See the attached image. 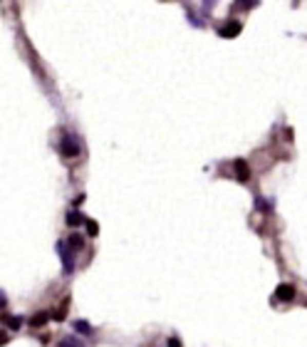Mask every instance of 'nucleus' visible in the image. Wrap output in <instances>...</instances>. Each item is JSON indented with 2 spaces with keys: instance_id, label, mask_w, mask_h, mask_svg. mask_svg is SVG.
<instances>
[{
  "instance_id": "39448f33",
  "label": "nucleus",
  "mask_w": 307,
  "mask_h": 347,
  "mask_svg": "<svg viewBox=\"0 0 307 347\" xmlns=\"http://www.w3.org/2000/svg\"><path fill=\"white\" fill-rule=\"evenodd\" d=\"M60 250H62V263H65V270L72 273V268H74V263H72V250L67 248V246H60Z\"/></svg>"
},
{
  "instance_id": "7ed1b4c3",
  "label": "nucleus",
  "mask_w": 307,
  "mask_h": 347,
  "mask_svg": "<svg viewBox=\"0 0 307 347\" xmlns=\"http://www.w3.org/2000/svg\"><path fill=\"white\" fill-rule=\"evenodd\" d=\"M233 169H236V176H238V181H245L251 179V169H248V164L243 161V159H236V164H233Z\"/></svg>"
},
{
  "instance_id": "9d476101",
  "label": "nucleus",
  "mask_w": 307,
  "mask_h": 347,
  "mask_svg": "<svg viewBox=\"0 0 307 347\" xmlns=\"http://www.w3.org/2000/svg\"><path fill=\"white\" fill-rule=\"evenodd\" d=\"M70 248L72 250H82L84 248V238L82 236H72L70 238Z\"/></svg>"
},
{
  "instance_id": "1a4fd4ad",
  "label": "nucleus",
  "mask_w": 307,
  "mask_h": 347,
  "mask_svg": "<svg viewBox=\"0 0 307 347\" xmlns=\"http://www.w3.org/2000/svg\"><path fill=\"white\" fill-rule=\"evenodd\" d=\"M45 322H47V313H37L35 318L30 320V325H32V327H40V325H45Z\"/></svg>"
},
{
  "instance_id": "f257e3e1",
  "label": "nucleus",
  "mask_w": 307,
  "mask_h": 347,
  "mask_svg": "<svg viewBox=\"0 0 307 347\" xmlns=\"http://www.w3.org/2000/svg\"><path fill=\"white\" fill-rule=\"evenodd\" d=\"M60 152H62V156H67V159H74V156H80V144H77L72 137H62V141H60Z\"/></svg>"
},
{
  "instance_id": "6e6552de",
  "label": "nucleus",
  "mask_w": 307,
  "mask_h": 347,
  "mask_svg": "<svg viewBox=\"0 0 307 347\" xmlns=\"http://www.w3.org/2000/svg\"><path fill=\"white\" fill-rule=\"evenodd\" d=\"M57 347H84L77 337H65V340H60V345Z\"/></svg>"
},
{
  "instance_id": "423d86ee",
  "label": "nucleus",
  "mask_w": 307,
  "mask_h": 347,
  "mask_svg": "<svg viewBox=\"0 0 307 347\" xmlns=\"http://www.w3.org/2000/svg\"><path fill=\"white\" fill-rule=\"evenodd\" d=\"M3 322H5L10 330H20V325H23V320H20V318H13V315H3Z\"/></svg>"
},
{
  "instance_id": "20e7f679",
  "label": "nucleus",
  "mask_w": 307,
  "mask_h": 347,
  "mask_svg": "<svg viewBox=\"0 0 307 347\" xmlns=\"http://www.w3.org/2000/svg\"><path fill=\"white\" fill-rule=\"evenodd\" d=\"M238 32H240V23H236V20H233V23H228V25H223V28H221V38H236Z\"/></svg>"
},
{
  "instance_id": "f03ea898",
  "label": "nucleus",
  "mask_w": 307,
  "mask_h": 347,
  "mask_svg": "<svg viewBox=\"0 0 307 347\" xmlns=\"http://www.w3.org/2000/svg\"><path fill=\"white\" fill-rule=\"evenodd\" d=\"M275 298H278V300H282V303H290V300L295 298V285H287V283L278 285V290H275Z\"/></svg>"
},
{
  "instance_id": "4468645a",
  "label": "nucleus",
  "mask_w": 307,
  "mask_h": 347,
  "mask_svg": "<svg viewBox=\"0 0 307 347\" xmlns=\"http://www.w3.org/2000/svg\"><path fill=\"white\" fill-rule=\"evenodd\" d=\"M168 347H181V342H179V340L174 337V340H168Z\"/></svg>"
},
{
  "instance_id": "9b49d317",
  "label": "nucleus",
  "mask_w": 307,
  "mask_h": 347,
  "mask_svg": "<svg viewBox=\"0 0 307 347\" xmlns=\"http://www.w3.org/2000/svg\"><path fill=\"white\" fill-rule=\"evenodd\" d=\"M97 233H99V226L94 221H87V236H92V238H97Z\"/></svg>"
},
{
  "instance_id": "f8f14e48",
  "label": "nucleus",
  "mask_w": 307,
  "mask_h": 347,
  "mask_svg": "<svg viewBox=\"0 0 307 347\" xmlns=\"http://www.w3.org/2000/svg\"><path fill=\"white\" fill-rule=\"evenodd\" d=\"M74 330H80V333H84V335L92 333V327H89L87 322H82V320H80V322H74Z\"/></svg>"
},
{
  "instance_id": "0eeeda50",
  "label": "nucleus",
  "mask_w": 307,
  "mask_h": 347,
  "mask_svg": "<svg viewBox=\"0 0 307 347\" xmlns=\"http://www.w3.org/2000/svg\"><path fill=\"white\" fill-rule=\"evenodd\" d=\"M82 221H84V216L80 211H70V213H67V226H80Z\"/></svg>"
},
{
  "instance_id": "ddd939ff",
  "label": "nucleus",
  "mask_w": 307,
  "mask_h": 347,
  "mask_svg": "<svg viewBox=\"0 0 307 347\" xmlns=\"http://www.w3.org/2000/svg\"><path fill=\"white\" fill-rule=\"evenodd\" d=\"M65 310H67V300L62 303V307L57 310V313H55V315H52V318H55V320H65Z\"/></svg>"
}]
</instances>
